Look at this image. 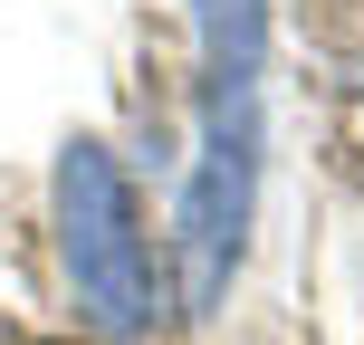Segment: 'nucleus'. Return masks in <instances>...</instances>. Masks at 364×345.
<instances>
[{
	"instance_id": "2",
	"label": "nucleus",
	"mask_w": 364,
	"mask_h": 345,
	"mask_svg": "<svg viewBox=\"0 0 364 345\" xmlns=\"http://www.w3.org/2000/svg\"><path fill=\"white\" fill-rule=\"evenodd\" d=\"M259 164H269V87H192V154L173 173V297L211 317L240 288L259 221Z\"/></svg>"
},
{
	"instance_id": "3",
	"label": "nucleus",
	"mask_w": 364,
	"mask_h": 345,
	"mask_svg": "<svg viewBox=\"0 0 364 345\" xmlns=\"http://www.w3.org/2000/svg\"><path fill=\"white\" fill-rule=\"evenodd\" d=\"M201 87H269V0H182Z\"/></svg>"
},
{
	"instance_id": "1",
	"label": "nucleus",
	"mask_w": 364,
	"mask_h": 345,
	"mask_svg": "<svg viewBox=\"0 0 364 345\" xmlns=\"http://www.w3.org/2000/svg\"><path fill=\"white\" fill-rule=\"evenodd\" d=\"M48 230H58V269H68V297L96 336L115 345H144L164 336V317L182 307L173 297V259L144 221V192L134 173L115 164V144L96 134H68L48 173Z\"/></svg>"
}]
</instances>
